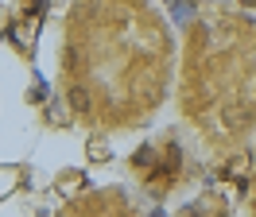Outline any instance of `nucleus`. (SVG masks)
I'll use <instances>...</instances> for the list:
<instances>
[{
	"instance_id": "nucleus-1",
	"label": "nucleus",
	"mask_w": 256,
	"mask_h": 217,
	"mask_svg": "<svg viewBox=\"0 0 256 217\" xmlns=\"http://www.w3.org/2000/svg\"><path fill=\"white\" fill-rule=\"evenodd\" d=\"M66 101H70L74 112H90V93L82 90V86H70V90H66Z\"/></svg>"
},
{
	"instance_id": "nucleus-2",
	"label": "nucleus",
	"mask_w": 256,
	"mask_h": 217,
	"mask_svg": "<svg viewBox=\"0 0 256 217\" xmlns=\"http://www.w3.org/2000/svg\"><path fill=\"white\" fill-rule=\"evenodd\" d=\"M244 4H256V0H244Z\"/></svg>"
}]
</instances>
